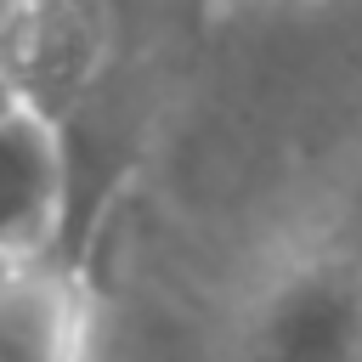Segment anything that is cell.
<instances>
[{
  "instance_id": "5",
  "label": "cell",
  "mask_w": 362,
  "mask_h": 362,
  "mask_svg": "<svg viewBox=\"0 0 362 362\" xmlns=\"http://www.w3.org/2000/svg\"><path fill=\"white\" fill-rule=\"evenodd\" d=\"M28 6H34V0H0V62H6V45H11L17 23L28 17Z\"/></svg>"
},
{
  "instance_id": "2",
  "label": "cell",
  "mask_w": 362,
  "mask_h": 362,
  "mask_svg": "<svg viewBox=\"0 0 362 362\" xmlns=\"http://www.w3.org/2000/svg\"><path fill=\"white\" fill-rule=\"evenodd\" d=\"M68 209V158L57 113L0 85V249L11 260L51 255Z\"/></svg>"
},
{
  "instance_id": "1",
  "label": "cell",
  "mask_w": 362,
  "mask_h": 362,
  "mask_svg": "<svg viewBox=\"0 0 362 362\" xmlns=\"http://www.w3.org/2000/svg\"><path fill=\"white\" fill-rule=\"evenodd\" d=\"M243 362H362V243L305 238L272 255L238 305Z\"/></svg>"
},
{
  "instance_id": "3",
  "label": "cell",
  "mask_w": 362,
  "mask_h": 362,
  "mask_svg": "<svg viewBox=\"0 0 362 362\" xmlns=\"http://www.w3.org/2000/svg\"><path fill=\"white\" fill-rule=\"evenodd\" d=\"M90 300L51 255L11 260L0 272V362H85Z\"/></svg>"
},
{
  "instance_id": "4",
  "label": "cell",
  "mask_w": 362,
  "mask_h": 362,
  "mask_svg": "<svg viewBox=\"0 0 362 362\" xmlns=\"http://www.w3.org/2000/svg\"><path fill=\"white\" fill-rule=\"evenodd\" d=\"M96 34H102L96 0H34L6 45L0 85L40 102L45 113H57V102L90 79Z\"/></svg>"
},
{
  "instance_id": "6",
  "label": "cell",
  "mask_w": 362,
  "mask_h": 362,
  "mask_svg": "<svg viewBox=\"0 0 362 362\" xmlns=\"http://www.w3.org/2000/svg\"><path fill=\"white\" fill-rule=\"evenodd\" d=\"M6 266H11V255H6V249H0V272H6Z\"/></svg>"
}]
</instances>
